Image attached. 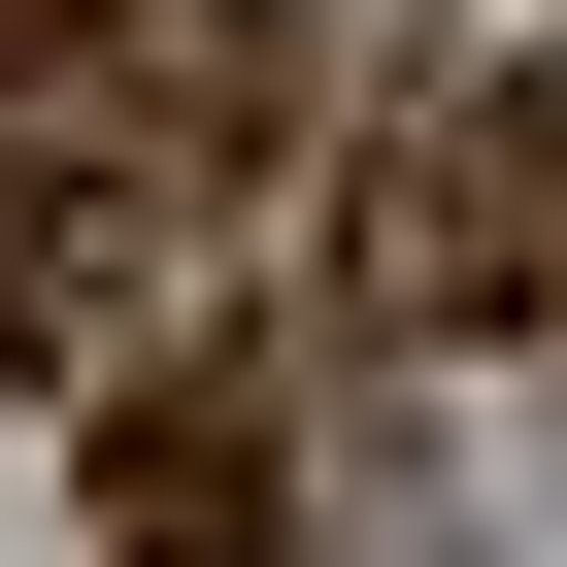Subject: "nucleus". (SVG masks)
I'll return each instance as SVG.
<instances>
[{
	"label": "nucleus",
	"mask_w": 567,
	"mask_h": 567,
	"mask_svg": "<svg viewBox=\"0 0 567 567\" xmlns=\"http://www.w3.org/2000/svg\"><path fill=\"white\" fill-rule=\"evenodd\" d=\"M334 301H368V334H434V368L567 301V101H534V68H434V101L368 134V200H334Z\"/></svg>",
	"instance_id": "1"
},
{
	"label": "nucleus",
	"mask_w": 567,
	"mask_h": 567,
	"mask_svg": "<svg viewBox=\"0 0 567 567\" xmlns=\"http://www.w3.org/2000/svg\"><path fill=\"white\" fill-rule=\"evenodd\" d=\"M267 501H301L267 467V368H134L101 401V567H267Z\"/></svg>",
	"instance_id": "2"
}]
</instances>
